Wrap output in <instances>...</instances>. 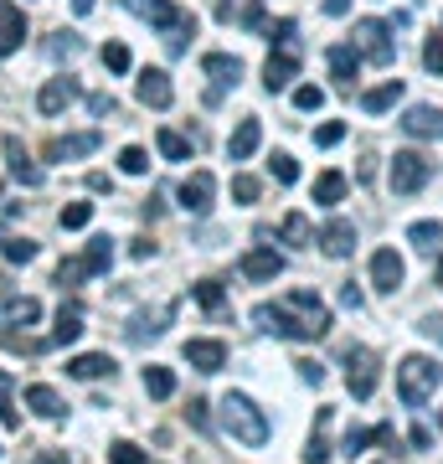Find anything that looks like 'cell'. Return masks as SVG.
<instances>
[{"label": "cell", "instance_id": "1", "mask_svg": "<svg viewBox=\"0 0 443 464\" xmlns=\"http://www.w3.org/2000/svg\"><path fill=\"white\" fill-rule=\"evenodd\" d=\"M253 320H258L268 335H284V341H320V335H330V310L320 304V295H310V289H294V295H284L279 304H258Z\"/></svg>", "mask_w": 443, "mask_h": 464}, {"label": "cell", "instance_id": "14", "mask_svg": "<svg viewBox=\"0 0 443 464\" xmlns=\"http://www.w3.org/2000/svg\"><path fill=\"white\" fill-rule=\"evenodd\" d=\"M36 320H42V299H32V295H11L5 304H0V325H5L11 335H16L21 325L32 331Z\"/></svg>", "mask_w": 443, "mask_h": 464}, {"label": "cell", "instance_id": "46", "mask_svg": "<svg viewBox=\"0 0 443 464\" xmlns=\"http://www.w3.org/2000/svg\"><path fill=\"white\" fill-rule=\"evenodd\" d=\"M0 423H5V429H16L21 423V413L11 408V377H5V372H0Z\"/></svg>", "mask_w": 443, "mask_h": 464}, {"label": "cell", "instance_id": "36", "mask_svg": "<svg viewBox=\"0 0 443 464\" xmlns=\"http://www.w3.org/2000/svg\"><path fill=\"white\" fill-rule=\"evenodd\" d=\"M155 145H160L165 160H191V140L176 134V130H160V134H155Z\"/></svg>", "mask_w": 443, "mask_h": 464}, {"label": "cell", "instance_id": "41", "mask_svg": "<svg viewBox=\"0 0 443 464\" xmlns=\"http://www.w3.org/2000/svg\"><path fill=\"white\" fill-rule=\"evenodd\" d=\"M268 170H274V181H279V186H294V181H299V166H294V155H284V150L274 155V160H268Z\"/></svg>", "mask_w": 443, "mask_h": 464}, {"label": "cell", "instance_id": "50", "mask_svg": "<svg viewBox=\"0 0 443 464\" xmlns=\"http://www.w3.org/2000/svg\"><path fill=\"white\" fill-rule=\"evenodd\" d=\"M78 279H88V268H82V258H67V264L57 268V284L67 289V284H78Z\"/></svg>", "mask_w": 443, "mask_h": 464}, {"label": "cell", "instance_id": "43", "mask_svg": "<svg viewBox=\"0 0 443 464\" xmlns=\"http://www.w3.org/2000/svg\"><path fill=\"white\" fill-rule=\"evenodd\" d=\"M109 464H155V459H145L130 439H119V444H109Z\"/></svg>", "mask_w": 443, "mask_h": 464}, {"label": "cell", "instance_id": "37", "mask_svg": "<svg viewBox=\"0 0 443 464\" xmlns=\"http://www.w3.org/2000/svg\"><path fill=\"white\" fill-rule=\"evenodd\" d=\"M408 243H418L423 253H433L443 243V222H412L408 227Z\"/></svg>", "mask_w": 443, "mask_h": 464}, {"label": "cell", "instance_id": "30", "mask_svg": "<svg viewBox=\"0 0 443 464\" xmlns=\"http://www.w3.org/2000/svg\"><path fill=\"white\" fill-rule=\"evenodd\" d=\"M170 315H176V304H165V310H155V315H134L130 320V341H155Z\"/></svg>", "mask_w": 443, "mask_h": 464}, {"label": "cell", "instance_id": "28", "mask_svg": "<svg viewBox=\"0 0 443 464\" xmlns=\"http://www.w3.org/2000/svg\"><path fill=\"white\" fill-rule=\"evenodd\" d=\"M330 72H335V83H341V88L356 83V72H361V57H356V47H330Z\"/></svg>", "mask_w": 443, "mask_h": 464}, {"label": "cell", "instance_id": "6", "mask_svg": "<svg viewBox=\"0 0 443 464\" xmlns=\"http://www.w3.org/2000/svg\"><path fill=\"white\" fill-rule=\"evenodd\" d=\"M356 57H366V63H377V67L392 63V57H397V47H392V26H387V21H377V16L356 21Z\"/></svg>", "mask_w": 443, "mask_h": 464}, {"label": "cell", "instance_id": "12", "mask_svg": "<svg viewBox=\"0 0 443 464\" xmlns=\"http://www.w3.org/2000/svg\"><path fill=\"white\" fill-rule=\"evenodd\" d=\"M82 99V83L78 78H47V83H42V93H36V109H42V114H63L67 103H78Z\"/></svg>", "mask_w": 443, "mask_h": 464}, {"label": "cell", "instance_id": "58", "mask_svg": "<svg viewBox=\"0 0 443 464\" xmlns=\"http://www.w3.org/2000/svg\"><path fill=\"white\" fill-rule=\"evenodd\" d=\"M325 11H330V16H345V11H351V0H325Z\"/></svg>", "mask_w": 443, "mask_h": 464}, {"label": "cell", "instance_id": "60", "mask_svg": "<svg viewBox=\"0 0 443 464\" xmlns=\"http://www.w3.org/2000/svg\"><path fill=\"white\" fill-rule=\"evenodd\" d=\"M433 279H438V284H443V258H438V268H433Z\"/></svg>", "mask_w": 443, "mask_h": 464}, {"label": "cell", "instance_id": "15", "mask_svg": "<svg viewBox=\"0 0 443 464\" xmlns=\"http://www.w3.org/2000/svg\"><path fill=\"white\" fill-rule=\"evenodd\" d=\"M402 274H408V268H402L397 248H377V253H371V284H377L381 295H397V289H402Z\"/></svg>", "mask_w": 443, "mask_h": 464}, {"label": "cell", "instance_id": "38", "mask_svg": "<svg viewBox=\"0 0 443 464\" xmlns=\"http://www.w3.org/2000/svg\"><path fill=\"white\" fill-rule=\"evenodd\" d=\"M57 222H63L67 232L88 227V222H93V201H72V207H63V212H57Z\"/></svg>", "mask_w": 443, "mask_h": 464}, {"label": "cell", "instance_id": "53", "mask_svg": "<svg viewBox=\"0 0 443 464\" xmlns=\"http://www.w3.org/2000/svg\"><path fill=\"white\" fill-rule=\"evenodd\" d=\"M341 304H345V310H366V295L356 289V284H345V289H341Z\"/></svg>", "mask_w": 443, "mask_h": 464}, {"label": "cell", "instance_id": "22", "mask_svg": "<svg viewBox=\"0 0 443 464\" xmlns=\"http://www.w3.org/2000/svg\"><path fill=\"white\" fill-rule=\"evenodd\" d=\"M186 362L197 372H222L227 366V346L222 341H186Z\"/></svg>", "mask_w": 443, "mask_h": 464}, {"label": "cell", "instance_id": "32", "mask_svg": "<svg viewBox=\"0 0 443 464\" xmlns=\"http://www.w3.org/2000/svg\"><path fill=\"white\" fill-rule=\"evenodd\" d=\"M279 232H284V243H289V248H310V243H314V227H310V217H304V212H289Z\"/></svg>", "mask_w": 443, "mask_h": 464}, {"label": "cell", "instance_id": "49", "mask_svg": "<svg viewBox=\"0 0 443 464\" xmlns=\"http://www.w3.org/2000/svg\"><path fill=\"white\" fill-rule=\"evenodd\" d=\"M341 140H345V124H341V119H330V124H320V130H314V145H320V150L341 145Z\"/></svg>", "mask_w": 443, "mask_h": 464}, {"label": "cell", "instance_id": "18", "mask_svg": "<svg viewBox=\"0 0 443 464\" xmlns=\"http://www.w3.org/2000/svg\"><path fill=\"white\" fill-rule=\"evenodd\" d=\"M314 243H320L330 258H345V253H356V222L335 217V222H325V227H320V237H314Z\"/></svg>", "mask_w": 443, "mask_h": 464}, {"label": "cell", "instance_id": "10", "mask_svg": "<svg viewBox=\"0 0 443 464\" xmlns=\"http://www.w3.org/2000/svg\"><path fill=\"white\" fill-rule=\"evenodd\" d=\"M201 67H207V78H212V93H207V103L222 99V88H237V78H243V57H232V52H207L201 57Z\"/></svg>", "mask_w": 443, "mask_h": 464}, {"label": "cell", "instance_id": "3", "mask_svg": "<svg viewBox=\"0 0 443 464\" xmlns=\"http://www.w3.org/2000/svg\"><path fill=\"white\" fill-rule=\"evenodd\" d=\"M222 429L232 433V439H237V444H247V449H263L268 444V418H263V408L253 398H247V392H227V398H222Z\"/></svg>", "mask_w": 443, "mask_h": 464}, {"label": "cell", "instance_id": "61", "mask_svg": "<svg viewBox=\"0 0 443 464\" xmlns=\"http://www.w3.org/2000/svg\"><path fill=\"white\" fill-rule=\"evenodd\" d=\"M438 429H443V413H438Z\"/></svg>", "mask_w": 443, "mask_h": 464}, {"label": "cell", "instance_id": "51", "mask_svg": "<svg viewBox=\"0 0 443 464\" xmlns=\"http://www.w3.org/2000/svg\"><path fill=\"white\" fill-rule=\"evenodd\" d=\"M88 109H93L99 119H109V114L119 109V103H114V93H88Z\"/></svg>", "mask_w": 443, "mask_h": 464}, {"label": "cell", "instance_id": "4", "mask_svg": "<svg viewBox=\"0 0 443 464\" xmlns=\"http://www.w3.org/2000/svg\"><path fill=\"white\" fill-rule=\"evenodd\" d=\"M438 382H443V366L433 356H408V362L397 366V398L408 402V408H423L438 392Z\"/></svg>", "mask_w": 443, "mask_h": 464}, {"label": "cell", "instance_id": "48", "mask_svg": "<svg viewBox=\"0 0 443 464\" xmlns=\"http://www.w3.org/2000/svg\"><path fill=\"white\" fill-rule=\"evenodd\" d=\"M78 52H82V42H78L72 32H57V36H52V57H57V63H63V57H78Z\"/></svg>", "mask_w": 443, "mask_h": 464}, {"label": "cell", "instance_id": "35", "mask_svg": "<svg viewBox=\"0 0 443 464\" xmlns=\"http://www.w3.org/2000/svg\"><path fill=\"white\" fill-rule=\"evenodd\" d=\"M145 392L149 398H170L176 392V372L170 366H145Z\"/></svg>", "mask_w": 443, "mask_h": 464}, {"label": "cell", "instance_id": "27", "mask_svg": "<svg viewBox=\"0 0 443 464\" xmlns=\"http://www.w3.org/2000/svg\"><path fill=\"white\" fill-rule=\"evenodd\" d=\"M397 99H402V78H387L381 88H366V93H361V109H366V114H387Z\"/></svg>", "mask_w": 443, "mask_h": 464}, {"label": "cell", "instance_id": "11", "mask_svg": "<svg viewBox=\"0 0 443 464\" xmlns=\"http://www.w3.org/2000/svg\"><path fill=\"white\" fill-rule=\"evenodd\" d=\"M0 150H5V170H11L26 191H36V186H42V166L26 155V145H21L16 134H5V140H0Z\"/></svg>", "mask_w": 443, "mask_h": 464}, {"label": "cell", "instance_id": "16", "mask_svg": "<svg viewBox=\"0 0 443 464\" xmlns=\"http://www.w3.org/2000/svg\"><path fill=\"white\" fill-rule=\"evenodd\" d=\"M402 130H408L412 140H443V109H433V103H412L408 114H402Z\"/></svg>", "mask_w": 443, "mask_h": 464}, {"label": "cell", "instance_id": "17", "mask_svg": "<svg viewBox=\"0 0 443 464\" xmlns=\"http://www.w3.org/2000/svg\"><path fill=\"white\" fill-rule=\"evenodd\" d=\"M21 42H26V11L11 5V0H0V57L21 52Z\"/></svg>", "mask_w": 443, "mask_h": 464}, {"label": "cell", "instance_id": "13", "mask_svg": "<svg viewBox=\"0 0 443 464\" xmlns=\"http://www.w3.org/2000/svg\"><path fill=\"white\" fill-rule=\"evenodd\" d=\"M134 93H140L145 109H170V99H176V88H170V72H165V67H145L140 83H134Z\"/></svg>", "mask_w": 443, "mask_h": 464}, {"label": "cell", "instance_id": "44", "mask_svg": "<svg viewBox=\"0 0 443 464\" xmlns=\"http://www.w3.org/2000/svg\"><path fill=\"white\" fill-rule=\"evenodd\" d=\"M294 109H304V114H314V109H325V88H314V83L294 88Z\"/></svg>", "mask_w": 443, "mask_h": 464}, {"label": "cell", "instance_id": "57", "mask_svg": "<svg viewBox=\"0 0 443 464\" xmlns=\"http://www.w3.org/2000/svg\"><path fill=\"white\" fill-rule=\"evenodd\" d=\"M191 423H197V429H207V423H212V418H207V402H191Z\"/></svg>", "mask_w": 443, "mask_h": 464}, {"label": "cell", "instance_id": "56", "mask_svg": "<svg viewBox=\"0 0 443 464\" xmlns=\"http://www.w3.org/2000/svg\"><path fill=\"white\" fill-rule=\"evenodd\" d=\"M36 464H67V449H42V454H36Z\"/></svg>", "mask_w": 443, "mask_h": 464}, {"label": "cell", "instance_id": "45", "mask_svg": "<svg viewBox=\"0 0 443 464\" xmlns=\"http://www.w3.org/2000/svg\"><path fill=\"white\" fill-rule=\"evenodd\" d=\"M103 67H109V72H130V47H124V42H109V47H103Z\"/></svg>", "mask_w": 443, "mask_h": 464}, {"label": "cell", "instance_id": "8", "mask_svg": "<svg viewBox=\"0 0 443 464\" xmlns=\"http://www.w3.org/2000/svg\"><path fill=\"white\" fill-rule=\"evenodd\" d=\"M294 78H299V42H284V47L263 63V88H268V93H284Z\"/></svg>", "mask_w": 443, "mask_h": 464}, {"label": "cell", "instance_id": "21", "mask_svg": "<svg viewBox=\"0 0 443 464\" xmlns=\"http://www.w3.org/2000/svg\"><path fill=\"white\" fill-rule=\"evenodd\" d=\"M67 377L78 382H99V377H114V356H103V351H82L67 362Z\"/></svg>", "mask_w": 443, "mask_h": 464}, {"label": "cell", "instance_id": "39", "mask_svg": "<svg viewBox=\"0 0 443 464\" xmlns=\"http://www.w3.org/2000/svg\"><path fill=\"white\" fill-rule=\"evenodd\" d=\"M119 170H124V176H145L149 170V155L140 145H124L119 150Z\"/></svg>", "mask_w": 443, "mask_h": 464}, {"label": "cell", "instance_id": "5", "mask_svg": "<svg viewBox=\"0 0 443 464\" xmlns=\"http://www.w3.org/2000/svg\"><path fill=\"white\" fill-rule=\"evenodd\" d=\"M428 176H433V160H428L423 150H397V160H392V191L397 197H412V191H423Z\"/></svg>", "mask_w": 443, "mask_h": 464}, {"label": "cell", "instance_id": "47", "mask_svg": "<svg viewBox=\"0 0 443 464\" xmlns=\"http://www.w3.org/2000/svg\"><path fill=\"white\" fill-rule=\"evenodd\" d=\"M423 67H428V72H443V36L438 32L423 42Z\"/></svg>", "mask_w": 443, "mask_h": 464}, {"label": "cell", "instance_id": "25", "mask_svg": "<svg viewBox=\"0 0 443 464\" xmlns=\"http://www.w3.org/2000/svg\"><path fill=\"white\" fill-rule=\"evenodd\" d=\"M26 408H32L36 418H52V423H57V418L67 413V402L57 398L52 387H42V382H36V387H26Z\"/></svg>", "mask_w": 443, "mask_h": 464}, {"label": "cell", "instance_id": "40", "mask_svg": "<svg viewBox=\"0 0 443 464\" xmlns=\"http://www.w3.org/2000/svg\"><path fill=\"white\" fill-rule=\"evenodd\" d=\"M197 304L217 315V310L227 304V295H222V284H217V279H201V284H197Z\"/></svg>", "mask_w": 443, "mask_h": 464}, {"label": "cell", "instance_id": "34", "mask_svg": "<svg viewBox=\"0 0 443 464\" xmlns=\"http://www.w3.org/2000/svg\"><path fill=\"white\" fill-rule=\"evenodd\" d=\"M341 197H345V176L341 170H325V176L314 181V201H320V207H335Z\"/></svg>", "mask_w": 443, "mask_h": 464}, {"label": "cell", "instance_id": "52", "mask_svg": "<svg viewBox=\"0 0 443 464\" xmlns=\"http://www.w3.org/2000/svg\"><path fill=\"white\" fill-rule=\"evenodd\" d=\"M294 366H299V377L310 382V387H320V382H325V366H320V362H294Z\"/></svg>", "mask_w": 443, "mask_h": 464}, {"label": "cell", "instance_id": "42", "mask_svg": "<svg viewBox=\"0 0 443 464\" xmlns=\"http://www.w3.org/2000/svg\"><path fill=\"white\" fill-rule=\"evenodd\" d=\"M258 176H232V197H237V207H253L258 201Z\"/></svg>", "mask_w": 443, "mask_h": 464}, {"label": "cell", "instance_id": "24", "mask_svg": "<svg viewBox=\"0 0 443 464\" xmlns=\"http://www.w3.org/2000/svg\"><path fill=\"white\" fill-rule=\"evenodd\" d=\"M258 145H263V124H258V119H243V124L232 130V140H227V155H232V160H247Z\"/></svg>", "mask_w": 443, "mask_h": 464}, {"label": "cell", "instance_id": "26", "mask_svg": "<svg viewBox=\"0 0 443 464\" xmlns=\"http://www.w3.org/2000/svg\"><path fill=\"white\" fill-rule=\"evenodd\" d=\"M78 258H82V268H88V279L109 274V264H114V237H93V243H88Z\"/></svg>", "mask_w": 443, "mask_h": 464}, {"label": "cell", "instance_id": "7", "mask_svg": "<svg viewBox=\"0 0 443 464\" xmlns=\"http://www.w3.org/2000/svg\"><path fill=\"white\" fill-rule=\"evenodd\" d=\"M345 387H351L356 402H366L371 392H377V351H366V346L345 351Z\"/></svg>", "mask_w": 443, "mask_h": 464}, {"label": "cell", "instance_id": "9", "mask_svg": "<svg viewBox=\"0 0 443 464\" xmlns=\"http://www.w3.org/2000/svg\"><path fill=\"white\" fill-rule=\"evenodd\" d=\"M212 197H217V176L212 170H191V176L181 181V212L207 217L212 212Z\"/></svg>", "mask_w": 443, "mask_h": 464}, {"label": "cell", "instance_id": "2", "mask_svg": "<svg viewBox=\"0 0 443 464\" xmlns=\"http://www.w3.org/2000/svg\"><path fill=\"white\" fill-rule=\"evenodd\" d=\"M134 16H145L155 32L165 36V47L170 52H186V36H197V16L191 11H181L176 0H124Z\"/></svg>", "mask_w": 443, "mask_h": 464}, {"label": "cell", "instance_id": "19", "mask_svg": "<svg viewBox=\"0 0 443 464\" xmlns=\"http://www.w3.org/2000/svg\"><path fill=\"white\" fill-rule=\"evenodd\" d=\"M103 145L99 130H82V134H63V140H52L47 145V160H78V155H93Z\"/></svg>", "mask_w": 443, "mask_h": 464}, {"label": "cell", "instance_id": "23", "mask_svg": "<svg viewBox=\"0 0 443 464\" xmlns=\"http://www.w3.org/2000/svg\"><path fill=\"white\" fill-rule=\"evenodd\" d=\"M88 331V325H82V304H63V310H57V325H52V346H72V341H78V335Z\"/></svg>", "mask_w": 443, "mask_h": 464}, {"label": "cell", "instance_id": "31", "mask_svg": "<svg viewBox=\"0 0 443 464\" xmlns=\"http://www.w3.org/2000/svg\"><path fill=\"white\" fill-rule=\"evenodd\" d=\"M325 423H330V408H320L314 413V433H310V444H304V464H325L335 449L325 444Z\"/></svg>", "mask_w": 443, "mask_h": 464}, {"label": "cell", "instance_id": "54", "mask_svg": "<svg viewBox=\"0 0 443 464\" xmlns=\"http://www.w3.org/2000/svg\"><path fill=\"white\" fill-rule=\"evenodd\" d=\"M423 335L443 346V315H428V320H423Z\"/></svg>", "mask_w": 443, "mask_h": 464}, {"label": "cell", "instance_id": "62", "mask_svg": "<svg viewBox=\"0 0 443 464\" xmlns=\"http://www.w3.org/2000/svg\"><path fill=\"white\" fill-rule=\"evenodd\" d=\"M0 186H5V181H0Z\"/></svg>", "mask_w": 443, "mask_h": 464}, {"label": "cell", "instance_id": "33", "mask_svg": "<svg viewBox=\"0 0 443 464\" xmlns=\"http://www.w3.org/2000/svg\"><path fill=\"white\" fill-rule=\"evenodd\" d=\"M0 258H5V264H32L36 243L32 237H16V232H0Z\"/></svg>", "mask_w": 443, "mask_h": 464}, {"label": "cell", "instance_id": "20", "mask_svg": "<svg viewBox=\"0 0 443 464\" xmlns=\"http://www.w3.org/2000/svg\"><path fill=\"white\" fill-rule=\"evenodd\" d=\"M279 274H284V253H274V248H253V253H243V279L268 284V279H279Z\"/></svg>", "mask_w": 443, "mask_h": 464}, {"label": "cell", "instance_id": "59", "mask_svg": "<svg viewBox=\"0 0 443 464\" xmlns=\"http://www.w3.org/2000/svg\"><path fill=\"white\" fill-rule=\"evenodd\" d=\"M72 11H78V16H88V11H93V0H72Z\"/></svg>", "mask_w": 443, "mask_h": 464}, {"label": "cell", "instance_id": "55", "mask_svg": "<svg viewBox=\"0 0 443 464\" xmlns=\"http://www.w3.org/2000/svg\"><path fill=\"white\" fill-rule=\"evenodd\" d=\"M130 253L140 258V264H145V258H155V243H149V237H134V243H130Z\"/></svg>", "mask_w": 443, "mask_h": 464}, {"label": "cell", "instance_id": "29", "mask_svg": "<svg viewBox=\"0 0 443 464\" xmlns=\"http://www.w3.org/2000/svg\"><path fill=\"white\" fill-rule=\"evenodd\" d=\"M366 444H392V423H377V429H351L341 449L351 454V459H356V454H361Z\"/></svg>", "mask_w": 443, "mask_h": 464}]
</instances>
